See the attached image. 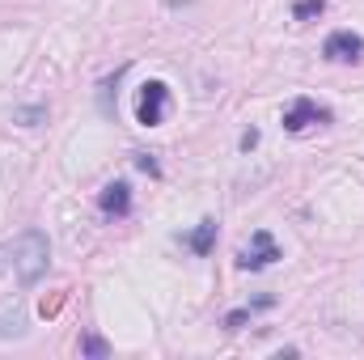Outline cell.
Listing matches in <instances>:
<instances>
[{"label": "cell", "instance_id": "3", "mask_svg": "<svg viewBox=\"0 0 364 360\" xmlns=\"http://www.w3.org/2000/svg\"><path fill=\"white\" fill-rule=\"evenodd\" d=\"M314 123H331V110L326 106H318L314 97H292L288 106H284V132H305V127H314Z\"/></svg>", "mask_w": 364, "mask_h": 360}, {"label": "cell", "instance_id": "4", "mask_svg": "<svg viewBox=\"0 0 364 360\" xmlns=\"http://www.w3.org/2000/svg\"><path fill=\"white\" fill-rule=\"evenodd\" d=\"M322 55H326L331 64H356V60H364V38L356 30H335V34L322 43Z\"/></svg>", "mask_w": 364, "mask_h": 360}, {"label": "cell", "instance_id": "11", "mask_svg": "<svg viewBox=\"0 0 364 360\" xmlns=\"http://www.w3.org/2000/svg\"><path fill=\"white\" fill-rule=\"evenodd\" d=\"M255 144H259V132H255V127H250V132H246V136H242V149H255Z\"/></svg>", "mask_w": 364, "mask_h": 360}, {"label": "cell", "instance_id": "5", "mask_svg": "<svg viewBox=\"0 0 364 360\" xmlns=\"http://www.w3.org/2000/svg\"><path fill=\"white\" fill-rule=\"evenodd\" d=\"M275 259H279V246H275V238L267 233V229H259V233L250 238V246L237 255V268H242V271H263V268H272Z\"/></svg>", "mask_w": 364, "mask_h": 360}, {"label": "cell", "instance_id": "1", "mask_svg": "<svg viewBox=\"0 0 364 360\" xmlns=\"http://www.w3.org/2000/svg\"><path fill=\"white\" fill-rule=\"evenodd\" d=\"M0 259L13 268V275L21 280V284H34L43 271H47V259H51V246H47V238L38 233V229H30V233H21L17 242H9V246H0Z\"/></svg>", "mask_w": 364, "mask_h": 360}, {"label": "cell", "instance_id": "2", "mask_svg": "<svg viewBox=\"0 0 364 360\" xmlns=\"http://www.w3.org/2000/svg\"><path fill=\"white\" fill-rule=\"evenodd\" d=\"M170 110V85L166 81H144L140 97H136V123L140 127H161Z\"/></svg>", "mask_w": 364, "mask_h": 360}, {"label": "cell", "instance_id": "8", "mask_svg": "<svg viewBox=\"0 0 364 360\" xmlns=\"http://www.w3.org/2000/svg\"><path fill=\"white\" fill-rule=\"evenodd\" d=\"M322 9H326V0H296L292 4V17L296 21H314V17H322Z\"/></svg>", "mask_w": 364, "mask_h": 360}, {"label": "cell", "instance_id": "6", "mask_svg": "<svg viewBox=\"0 0 364 360\" xmlns=\"http://www.w3.org/2000/svg\"><path fill=\"white\" fill-rule=\"evenodd\" d=\"M97 208H102L106 221L127 216V212H132V186H127V182H106L102 195H97Z\"/></svg>", "mask_w": 364, "mask_h": 360}, {"label": "cell", "instance_id": "10", "mask_svg": "<svg viewBox=\"0 0 364 360\" xmlns=\"http://www.w3.org/2000/svg\"><path fill=\"white\" fill-rule=\"evenodd\" d=\"M136 166H140L144 174H161V170H157V162H153L149 153H136Z\"/></svg>", "mask_w": 364, "mask_h": 360}, {"label": "cell", "instance_id": "9", "mask_svg": "<svg viewBox=\"0 0 364 360\" xmlns=\"http://www.w3.org/2000/svg\"><path fill=\"white\" fill-rule=\"evenodd\" d=\"M81 356H106V344H102L97 335H90V339H81Z\"/></svg>", "mask_w": 364, "mask_h": 360}, {"label": "cell", "instance_id": "7", "mask_svg": "<svg viewBox=\"0 0 364 360\" xmlns=\"http://www.w3.org/2000/svg\"><path fill=\"white\" fill-rule=\"evenodd\" d=\"M212 242H216V221H199V229H195V233H186V246H191L195 255H208V250H212Z\"/></svg>", "mask_w": 364, "mask_h": 360}]
</instances>
